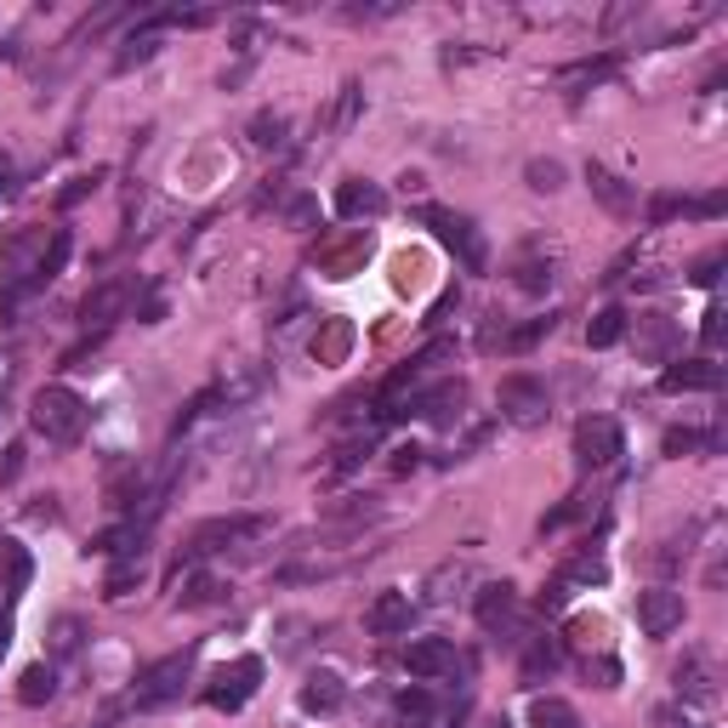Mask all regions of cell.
Here are the masks:
<instances>
[{
    "label": "cell",
    "instance_id": "cell-1",
    "mask_svg": "<svg viewBox=\"0 0 728 728\" xmlns=\"http://www.w3.org/2000/svg\"><path fill=\"white\" fill-rule=\"evenodd\" d=\"M86 422H92V410H86L80 393H69V387H40L34 393V427L52 444H80L86 438Z\"/></svg>",
    "mask_w": 728,
    "mask_h": 728
},
{
    "label": "cell",
    "instance_id": "cell-2",
    "mask_svg": "<svg viewBox=\"0 0 728 728\" xmlns=\"http://www.w3.org/2000/svg\"><path fill=\"white\" fill-rule=\"evenodd\" d=\"M188 677H194V649H183V655H166V661H154V666L137 677V706H143V711H154V706H171V700H183Z\"/></svg>",
    "mask_w": 728,
    "mask_h": 728
},
{
    "label": "cell",
    "instance_id": "cell-3",
    "mask_svg": "<svg viewBox=\"0 0 728 728\" xmlns=\"http://www.w3.org/2000/svg\"><path fill=\"white\" fill-rule=\"evenodd\" d=\"M422 222L450 246L456 257H461V268L467 273H483V262H490V251H483V239H478V228H472V217H461V211H444V206H427L422 211Z\"/></svg>",
    "mask_w": 728,
    "mask_h": 728
},
{
    "label": "cell",
    "instance_id": "cell-4",
    "mask_svg": "<svg viewBox=\"0 0 728 728\" xmlns=\"http://www.w3.org/2000/svg\"><path fill=\"white\" fill-rule=\"evenodd\" d=\"M257 689H262V661H257V655H239L233 666H217V672H211V683H206V706H217V711H239Z\"/></svg>",
    "mask_w": 728,
    "mask_h": 728
},
{
    "label": "cell",
    "instance_id": "cell-5",
    "mask_svg": "<svg viewBox=\"0 0 728 728\" xmlns=\"http://www.w3.org/2000/svg\"><path fill=\"white\" fill-rule=\"evenodd\" d=\"M621 456H626V438L610 416H586L575 427V461L581 467H615Z\"/></svg>",
    "mask_w": 728,
    "mask_h": 728
},
{
    "label": "cell",
    "instance_id": "cell-6",
    "mask_svg": "<svg viewBox=\"0 0 728 728\" xmlns=\"http://www.w3.org/2000/svg\"><path fill=\"white\" fill-rule=\"evenodd\" d=\"M501 416L512 427H541L547 422V387L535 376H507L501 382Z\"/></svg>",
    "mask_w": 728,
    "mask_h": 728
},
{
    "label": "cell",
    "instance_id": "cell-7",
    "mask_svg": "<svg viewBox=\"0 0 728 728\" xmlns=\"http://www.w3.org/2000/svg\"><path fill=\"white\" fill-rule=\"evenodd\" d=\"M456 666H461V655H456L450 637H416L410 649H404V672H410L416 683H438V677H450Z\"/></svg>",
    "mask_w": 728,
    "mask_h": 728
},
{
    "label": "cell",
    "instance_id": "cell-8",
    "mask_svg": "<svg viewBox=\"0 0 728 728\" xmlns=\"http://www.w3.org/2000/svg\"><path fill=\"white\" fill-rule=\"evenodd\" d=\"M637 626H643V637H672L683 626V592H672V586L637 592Z\"/></svg>",
    "mask_w": 728,
    "mask_h": 728
},
{
    "label": "cell",
    "instance_id": "cell-9",
    "mask_svg": "<svg viewBox=\"0 0 728 728\" xmlns=\"http://www.w3.org/2000/svg\"><path fill=\"white\" fill-rule=\"evenodd\" d=\"M376 251V239H371V228H353L347 239H325L319 246V273L325 279H347L353 268H364V257Z\"/></svg>",
    "mask_w": 728,
    "mask_h": 728
},
{
    "label": "cell",
    "instance_id": "cell-10",
    "mask_svg": "<svg viewBox=\"0 0 728 728\" xmlns=\"http://www.w3.org/2000/svg\"><path fill=\"white\" fill-rule=\"evenodd\" d=\"M262 530V518H211V523H199V530L188 535V558H206V552H222L233 541H246Z\"/></svg>",
    "mask_w": 728,
    "mask_h": 728
},
{
    "label": "cell",
    "instance_id": "cell-11",
    "mask_svg": "<svg viewBox=\"0 0 728 728\" xmlns=\"http://www.w3.org/2000/svg\"><path fill=\"white\" fill-rule=\"evenodd\" d=\"M478 626L496 632V637H512L518 632V586H507V581L483 586L478 592Z\"/></svg>",
    "mask_w": 728,
    "mask_h": 728
},
{
    "label": "cell",
    "instance_id": "cell-12",
    "mask_svg": "<svg viewBox=\"0 0 728 728\" xmlns=\"http://www.w3.org/2000/svg\"><path fill=\"white\" fill-rule=\"evenodd\" d=\"M661 387L666 393H717L722 387V364H711V358H672Z\"/></svg>",
    "mask_w": 728,
    "mask_h": 728
},
{
    "label": "cell",
    "instance_id": "cell-13",
    "mask_svg": "<svg viewBox=\"0 0 728 728\" xmlns=\"http://www.w3.org/2000/svg\"><path fill=\"white\" fill-rule=\"evenodd\" d=\"M586 188L610 217H637V188L626 177H615L610 166H586Z\"/></svg>",
    "mask_w": 728,
    "mask_h": 728
},
{
    "label": "cell",
    "instance_id": "cell-14",
    "mask_svg": "<svg viewBox=\"0 0 728 728\" xmlns=\"http://www.w3.org/2000/svg\"><path fill=\"white\" fill-rule=\"evenodd\" d=\"M461 404H467V382H438L427 393H416V416H427L433 427H456L461 422Z\"/></svg>",
    "mask_w": 728,
    "mask_h": 728
},
{
    "label": "cell",
    "instance_id": "cell-15",
    "mask_svg": "<svg viewBox=\"0 0 728 728\" xmlns=\"http://www.w3.org/2000/svg\"><path fill=\"white\" fill-rule=\"evenodd\" d=\"M126 302H132V279H103V285L80 302V319L86 325H97V331H108L119 313H126Z\"/></svg>",
    "mask_w": 728,
    "mask_h": 728
},
{
    "label": "cell",
    "instance_id": "cell-16",
    "mask_svg": "<svg viewBox=\"0 0 728 728\" xmlns=\"http://www.w3.org/2000/svg\"><path fill=\"white\" fill-rule=\"evenodd\" d=\"M410 615H416L410 592H382L371 610H364V626H371L376 637H398V632H410Z\"/></svg>",
    "mask_w": 728,
    "mask_h": 728
},
{
    "label": "cell",
    "instance_id": "cell-17",
    "mask_svg": "<svg viewBox=\"0 0 728 728\" xmlns=\"http://www.w3.org/2000/svg\"><path fill=\"white\" fill-rule=\"evenodd\" d=\"M637 353L655 358V364H672V353H677V325H672L666 313H643V319H637Z\"/></svg>",
    "mask_w": 728,
    "mask_h": 728
},
{
    "label": "cell",
    "instance_id": "cell-18",
    "mask_svg": "<svg viewBox=\"0 0 728 728\" xmlns=\"http://www.w3.org/2000/svg\"><path fill=\"white\" fill-rule=\"evenodd\" d=\"M342 700H347V683L336 672H313L302 683V711L308 717H331V711H342Z\"/></svg>",
    "mask_w": 728,
    "mask_h": 728
},
{
    "label": "cell",
    "instance_id": "cell-19",
    "mask_svg": "<svg viewBox=\"0 0 728 728\" xmlns=\"http://www.w3.org/2000/svg\"><path fill=\"white\" fill-rule=\"evenodd\" d=\"M336 211L353 217V222H358V217H382V211H387V194H382L376 183H364V177H347V183L336 188Z\"/></svg>",
    "mask_w": 728,
    "mask_h": 728
},
{
    "label": "cell",
    "instance_id": "cell-20",
    "mask_svg": "<svg viewBox=\"0 0 728 728\" xmlns=\"http://www.w3.org/2000/svg\"><path fill=\"white\" fill-rule=\"evenodd\" d=\"M347 353H353V325H347V319H325L319 336H313V358L319 364H342Z\"/></svg>",
    "mask_w": 728,
    "mask_h": 728
},
{
    "label": "cell",
    "instance_id": "cell-21",
    "mask_svg": "<svg viewBox=\"0 0 728 728\" xmlns=\"http://www.w3.org/2000/svg\"><path fill=\"white\" fill-rule=\"evenodd\" d=\"M558 581H563V586H603V581H610V563H603V558L586 547V552H575L570 563H563Z\"/></svg>",
    "mask_w": 728,
    "mask_h": 728
},
{
    "label": "cell",
    "instance_id": "cell-22",
    "mask_svg": "<svg viewBox=\"0 0 728 728\" xmlns=\"http://www.w3.org/2000/svg\"><path fill=\"white\" fill-rule=\"evenodd\" d=\"M530 728H581L575 706L570 700H558V695H535L530 700Z\"/></svg>",
    "mask_w": 728,
    "mask_h": 728
},
{
    "label": "cell",
    "instance_id": "cell-23",
    "mask_svg": "<svg viewBox=\"0 0 728 728\" xmlns=\"http://www.w3.org/2000/svg\"><path fill=\"white\" fill-rule=\"evenodd\" d=\"M393 291H404V297L427 291V251H398L393 257Z\"/></svg>",
    "mask_w": 728,
    "mask_h": 728
},
{
    "label": "cell",
    "instance_id": "cell-24",
    "mask_svg": "<svg viewBox=\"0 0 728 728\" xmlns=\"http://www.w3.org/2000/svg\"><path fill=\"white\" fill-rule=\"evenodd\" d=\"M58 695V672L52 666H29L23 677H18V700L23 706H46Z\"/></svg>",
    "mask_w": 728,
    "mask_h": 728
},
{
    "label": "cell",
    "instance_id": "cell-25",
    "mask_svg": "<svg viewBox=\"0 0 728 728\" xmlns=\"http://www.w3.org/2000/svg\"><path fill=\"white\" fill-rule=\"evenodd\" d=\"M626 325H632V319H626L621 308H603V313H592V325H586V342H592V347H615V342L626 336Z\"/></svg>",
    "mask_w": 728,
    "mask_h": 728
},
{
    "label": "cell",
    "instance_id": "cell-26",
    "mask_svg": "<svg viewBox=\"0 0 728 728\" xmlns=\"http://www.w3.org/2000/svg\"><path fill=\"white\" fill-rule=\"evenodd\" d=\"M0 581H7L12 597L29 586V552H23L18 541H0Z\"/></svg>",
    "mask_w": 728,
    "mask_h": 728
},
{
    "label": "cell",
    "instance_id": "cell-27",
    "mask_svg": "<svg viewBox=\"0 0 728 728\" xmlns=\"http://www.w3.org/2000/svg\"><path fill=\"white\" fill-rule=\"evenodd\" d=\"M677 689H683V695H695V700H717L711 672H706V661H700V655H689V666H677Z\"/></svg>",
    "mask_w": 728,
    "mask_h": 728
},
{
    "label": "cell",
    "instance_id": "cell-28",
    "mask_svg": "<svg viewBox=\"0 0 728 728\" xmlns=\"http://www.w3.org/2000/svg\"><path fill=\"white\" fill-rule=\"evenodd\" d=\"M137 581H143V558H137V552H126V558H119L114 570H108L103 592H108V597H126V592H132Z\"/></svg>",
    "mask_w": 728,
    "mask_h": 728
},
{
    "label": "cell",
    "instance_id": "cell-29",
    "mask_svg": "<svg viewBox=\"0 0 728 728\" xmlns=\"http://www.w3.org/2000/svg\"><path fill=\"white\" fill-rule=\"evenodd\" d=\"M512 273H518V291H530V297H541V291L552 285V257H547V262H541V257H523V262H518Z\"/></svg>",
    "mask_w": 728,
    "mask_h": 728
},
{
    "label": "cell",
    "instance_id": "cell-30",
    "mask_svg": "<svg viewBox=\"0 0 728 728\" xmlns=\"http://www.w3.org/2000/svg\"><path fill=\"white\" fill-rule=\"evenodd\" d=\"M285 132H291L285 114H257V119H251V143H257V148H285Z\"/></svg>",
    "mask_w": 728,
    "mask_h": 728
},
{
    "label": "cell",
    "instance_id": "cell-31",
    "mask_svg": "<svg viewBox=\"0 0 728 728\" xmlns=\"http://www.w3.org/2000/svg\"><path fill=\"white\" fill-rule=\"evenodd\" d=\"M523 177H530L535 194H558V188H563V166H558V159H530Z\"/></svg>",
    "mask_w": 728,
    "mask_h": 728
},
{
    "label": "cell",
    "instance_id": "cell-32",
    "mask_svg": "<svg viewBox=\"0 0 728 728\" xmlns=\"http://www.w3.org/2000/svg\"><path fill=\"white\" fill-rule=\"evenodd\" d=\"M563 637H570L575 649H603V621H597V615H575Z\"/></svg>",
    "mask_w": 728,
    "mask_h": 728
},
{
    "label": "cell",
    "instance_id": "cell-33",
    "mask_svg": "<svg viewBox=\"0 0 728 728\" xmlns=\"http://www.w3.org/2000/svg\"><path fill=\"white\" fill-rule=\"evenodd\" d=\"M711 433H689V427H683V433H666V456H695V450H711Z\"/></svg>",
    "mask_w": 728,
    "mask_h": 728
},
{
    "label": "cell",
    "instance_id": "cell-34",
    "mask_svg": "<svg viewBox=\"0 0 728 728\" xmlns=\"http://www.w3.org/2000/svg\"><path fill=\"white\" fill-rule=\"evenodd\" d=\"M398 711H404V722H410V728H422V722H427V711H433L427 689H404V695H398Z\"/></svg>",
    "mask_w": 728,
    "mask_h": 728
},
{
    "label": "cell",
    "instance_id": "cell-35",
    "mask_svg": "<svg viewBox=\"0 0 728 728\" xmlns=\"http://www.w3.org/2000/svg\"><path fill=\"white\" fill-rule=\"evenodd\" d=\"M547 331H552V319H530L523 331H512V336H507V347H512V353H523V347H535Z\"/></svg>",
    "mask_w": 728,
    "mask_h": 728
},
{
    "label": "cell",
    "instance_id": "cell-36",
    "mask_svg": "<svg viewBox=\"0 0 728 728\" xmlns=\"http://www.w3.org/2000/svg\"><path fill=\"white\" fill-rule=\"evenodd\" d=\"M586 677H597V689H615V683H621V661L597 655V661H586Z\"/></svg>",
    "mask_w": 728,
    "mask_h": 728
},
{
    "label": "cell",
    "instance_id": "cell-37",
    "mask_svg": "<svg viewBox=\"0 0 728 728\" xmlns=\"http://www.w3.org/2000/svg\"><path fill=\"white\" fill-rule=\"evenodd\" d=\"M154 46H159L154 34H137V40H126V52H119V69H132V63H148V58H154Z\"/></svg>",
    "mask_w": 728,
    "mask_h": 728
},
{
    "label": "cell",
    "instance_id": "cell-38",
    "mask_svg": "<svg viewBox=\"0 0 728 728\" xmlns=\"http://www.w3.org/2000/svg\"><path fill=\"white\" fill-rule=\"evenodd\" d=\"M722 319H728V313H722V302H711V308H706V325H700L706 347H722Z\"/></svg>",
    "mask_w": 728,
    "mask_h": 728
},
{
    "label": "cell",
    "instance_id": "cell-39",
    "mask_svg": "<svg viewBox=\"0 0 728 728\" xmlns=\"http://www.w3.org/2000/svg\"><path fill=\"white\" fill-rule=\"evenodd\" d=\"M717 268H722V251H711V257H700L689 279H695V285H717Z\"/></svg>",
    "mask_w": 728,
    "mask_h": 728
},
{
    "label": "cell",
    "instance_id": "cell-40",
    "mask_svg": "<svg viewBox=\"0 0 728 728\" xmlns=\"http://www.w3.org/2000/svg\"><path fill=\"white\" fill-rule=\"evenodd\" d=\"M217 597H222V586H217V581H194V592H188L183 603H188V610H199V603H217Z\"/></svg>",
    "mask_w": 728,
    "mask_h": 728
},
{
    "label": "cell",
    "instance_id": "cell-41",
    "mask_svg": "<svg viewBox=\"0 0 728 728\" xmlns=\"http://www.w3.org/2000/svg\"><path fill=\"white\" fill-rule=\"evenodd\" d=\"M563 597H570V586H563V581H552V586L541 592V615H552V610H563Z\"/></svg>",
    "mask_w": 728,
    "mask_h": 728
},
{
    "label": "cell",
    "instance_id": "cell-42",
    "mask_svg": "<svg viewBox=\"0 0 728 728\" xmlns=\"http://www.w3.org/2000/svg\"><path fill=\"white\" fill-rule=\"evenodd\" d=\"M23 472V450H18V444H12V450H7V461H0V483H12Z\"/></svg>",
    "mask_w": 728,
    "mask_h": 728
},
{
    "label": "cell",
    "instance_id": "cell-43",
    "mask_svg": "<svg viewBox=\"0 0 728 728\" xmlns=\"http://www.w3.org/2000/svg\"><path fill=\"white\" fill-rule=\"evenodd\" d=\"M319 217V206H313V199H297V206H291V228H308Z\"/></svg>",
    "mask_w": 728,
    "mask_h": 728
},
{
    "label": "cell",
    "instance_id": "cell-44",
    "mask_svg": "<svg viewBox=\"0 0 728 728\" xmlns=\"http://www.w3.org/2000/svg\"><path fill=\"white\" fill-rule=\"evenodd\" d=\"M422 467V450H393V472H416Z\"/></svg>",
    "mask_w": 728,
    "mask_h": 728
},
{
    "label": "cell",
    "instance_id": "cell-45",
    "mask_svg": "<svg viewBox=\"0 0 728 728\" xmlns=\"http://www.w3.org/2000/svg\"><path fill=\"white\" fill-rule=\"evenodd\" d=\"M74 643H80V626H74V621H58V649L69 655V649H74Z\"/></svg>",
    "mask_w": 728,
    "mask_h": 728
},
{
    "label": "cell",
    "instance_id": "cell-46",
    "mask_svg": "<svg viewBox=\"0 0 728 728\" xmlns=\"http://www.w3.org/2000/svg\"><path fill=\"white\" fill-rule=\"evenodd\" d=\"M86 188H97L92 177H74V188H63V206H74V199H86Z\"/></svg>",
    "mask_w": 728,
    "mask_h": 728
},
{
    "label": "cell",
    "instance_id": "cell-47",
    "mask_svg": "<svg viewBox=\"0 0 728 728\" xmlns=\"http://www.w3.org/2000/svg\"><path fill=\"white\" fill-rule=\"evenodd\" d=\"M7 649H12V621L0 615V661H7Z\"/></svg>",
    "mask_w": 728,
    "mask_h": 728
},
{
    "label": "cell",
    "instance_id": "cell-48",
    "mask_svg": "<svg viewBox=\"0 0 728 728\" xmlns=\"http://www.w3.org/2000/svg\"><path fill=\"white\" fill-rule=\"evenodd\" d=\"M483 728H507V717H490V722H483Z\"/></svg>",
    "mask_w": 728,
    "mask_h": 728
}]
</instances>
